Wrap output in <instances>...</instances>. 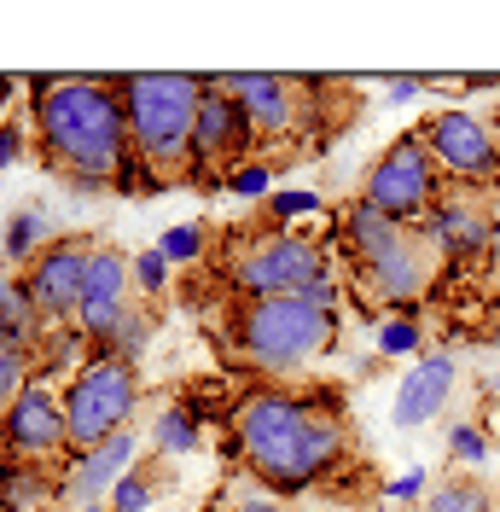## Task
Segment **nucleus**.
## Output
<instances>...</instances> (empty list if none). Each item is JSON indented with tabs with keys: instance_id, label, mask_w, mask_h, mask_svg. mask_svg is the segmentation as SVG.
<instances>
[{
	"instance_id": "obj_8",
	"label": "nucleus",
	"mask_w": 500,
	"mask_h": 512,
	"mask_svg": "<svg viewBox=\"0 0 500 512\" xmlns=\"http://www.w3.org/2000/svg\"><path fill=\"white\" fill-rule=\"evenodd\" d=\"M442 192H448V181H442V169H437V158H431V146H425V134L413 128V134L390 140V146L367 163L355 198L373 204L378 216H390V222L425 227V216L437 210Z\"/></svg>"
},
{
	"instance_id": "obj_19",
	"label": "nucleus",
	"mask_w": 500,
	"mask_h": 512,
	"mask_svg": "<svg viewBox=\"0 0 500 512\" xmlns=\"http://www.w3.org/2000/svg\"><path fill=\"white\" fill-rule=\"evenodd\" d=\"M163 489H175V466H169V454L134 460V466L123 472V483L111 489V512H152Z\"/></svg>"
},
{
	"instance_id": "obj_17",
	"label": "nucleus",
	"mask_w": 500,
	"mask_h": 512,
	"mask_svg": "<svg viewBox=\"0 0 500 512\" xmlns=\"http://www.w3.org/2000/svg\"><path fill=\"white\" fill-rule=\"evenodd\" d=\"M128 466H134V431H123V437H111V443L88 448V454H76V466H70L64 483H59V501L70 512H76V507H99V495H111V489L123 483Z\"/></svg>"
},
{
	"instance_id": "obj_4",
	"label": "nucleus",
	"mask_w": 500,
	"mask_h": 512,
	"mask_svg": "<svg viewBox=\"0 0 500 512\" xmlns=\"http://www.w3.org/2000/svg\"><path fill=\"white\" fill-rule=\"evenodd\" d=\"M338 239L349 251V291L361 286L367 309H407L437 280L442 256L425 227H407L378 216L373 204H344L338 210Z\"/></svg>"
},
{
	"instance_id": "obj_33",
	"label": "nucleus",
	"mask_w": 500,
	"mask_h": 512,
	"mask_svg": "<svg viewBox=\"0 0 500 512\" xmlns=\"http://www.w3.org/2000/svg\"><path fill=\"white\" fill-rule=\"evenodd\" d=\"M419 88H425V82H419V76H402V82H390V99H396V105H402V99H413V94H419Z\"/></svg>"
},
{
	"instance_id": "obj_25",
	"label": "nucleus",
	"mask_w": 500,
	"mask_h": 512,
	"mask_svg": "<svg viewBox=\"0 0 500 512\" xmlns=\"http://www.w3.org/2000/svg\"><path fill=\"white\" fill-rule=\"evenodd\" d=\"M134 286L140 291H163L169 286V256L163 251H140L134 256Z\"/></svg>"
},
{
	"instance_id": "obj_26",
	"label": "nucleus",
	"mask_w": 500,
	"mask_h": 512,
	"mask_svg": "<svg viewBox=\"0 0 500 512\" xmlns=\"http://www.w3.org/2000/svg\"><path fill=\"white\" fill-rule=\"evenodd\" d=\"M157 251L169 256V262H192V256L204 251V227H175V233H163Z\"/></svg>"
},
{
	"instance_id": "obj_15",
	"label": "nucleus",
	"mask_w": 500,
	"mask_h": 512,
	"mask_svg": "<svg viewBox=\"0 0 500 512\" xmlns=\"http://www.w3.org/2000/svg\"><path fill=\"white\" fill-rule=\"evenodd\" d=\"M0 454H18V460H53L70 454V431H64V396H53V384L35 379L6 414H0Z\"/></svg>"
},
{
	"instance_id": "obj_32",
	"label": "nucleus",
	"mask_w": 500,
	"mask_h": 512,
	"mask_svg": "<svg viewBox=\"0 0 500 512\" xmlns=\"http://www.w3.org/2000/svg\"><path fill=\"white\" fill-rule=\"evenodd\" d=\"M483 280L500 297V227H495V239H489V251H483Z\"/></svg>"
},
{
	"instance_id": "obj_13",
	"label": "nucleus",
	"mask_w": 500,
	"mask_h": 512,
	"mask_svg": "<svg viewBox=\"0 0 500 512\" xmlns=\"http://www.w3.org/2000/svg\"><path fill=\"white\" fill-rule=\"evenodd\" d=\"M88 256H94V233H59V239L24 268V291H30L41 326H64V320L76 315Z\"/></svg>"
},
{
	"instance_id": "obj_14",
	"label": "nucleus",
	"mask_w": 500,
	"mask_h": 512,
	"mask_svg": "<svg viewBox=\"0 0 500 512\" xmlns=\"http://www.w3.org/2000/svg\"><path fill=\"white\" fill-rule=\"evenodd\" d=\"M495 227H500V192H483V187H448L437 198V210L425 216V233H431L442 262L483 256Z\"/></svg>"
},
{
	"instance_id": "obj_28",
	"label": "nucleus",
	"mask_w": 500,
	"mask_h": 512,
	"mask_svg": "<svg viewBox=\"0 0 500 512\" xmlns=\"http://www.w3.org/2000/svg\"><path fill=\"white\" fill-rule=\"evenodd\" d=\"M378 350H384V355L419 350V326H413V320H390V326H384V338H378Z\"/></svg>"
},
{
	"instance_id": "obj_5",
	"label": "nucleus",
	"mask_w": 500,
	"mask_h": 512,
	"mask_svg": "<svg viewBox=\"0 0 500 512\" xmlns=\"http://www.w3.org/2000/svg\"><path fill=\"white\" fill-rule=\"evenodd\" d=\"M338 344V309H320L309 291H291V297H250L233 309V355L285 379L297 367H309L314 355H326Z\"/></svg>"
},
{
	"instance_id": "obj_11",
	"label": "nucleus",
	"mask_w": 500,
	"mask_h": 512,
	"mask_svg": "<svg viewBox=\"0 0 500 512\" xmlns=\"http://www.w3.org/2000/svg\"><path fill=\"white\" fill-rule=\"evenodd\" d=\"M437 169L448 175V187H483L500 192V146L483 117H466V111H442L419 128Z\"/></svg>"
},
{
	"instance_id": "obj_30",
	"label": "nucleus",
	"mask_w": 500,
	"mask_h": 512,
	"mask_svg": "<svg viewBox=\"0 0 500 512\" xmlns=\"http://www.w3.org/2000/svg\"><path fill=\"white\" fill-rule=\"evenodd\" d=\"M268 181H274V169H268V163H245L227 187H233V192H268Z\"/></svg>"
},
{
	"instance_id": "obj_12",
	"label": "nucleus",
	"mask_w": 500,
	"mask_h": 512,
	"mask_svg": "<svg viewBox=\"0 0 500 512\" xmlns=\"http://www.w3.org/2000/svg\"><path fill=\"white\" fill-rule=\"evenodd\" d=\"M134 256L117 251V245H105L94 239V256H88V274H82V303H76V332L88 338V344H111L117 338V326L134 315Z\"/></svg>"
},
{
	"instance_id": "obj_24",
	"label": "nucleus",
	"mask_w": 500,
	"mask_h": 512,
	"mask_svg": "<svg viewBox=\"0 0 500 512\" xmlns=\"http://www.w3.org/2000/svg\"><path fill=\"white\" fill-rule=\"evenodd\" d=\"M489 437H483V425L477 419H466V425H448V454L460 460V466H483L489 460Z\"/></svg>"
},
{
	"instance_id": "obj_34",
	"label": "nucleus",
	"mask_w": 500,
	"mask_h": 512,
	"mask_svg": "<svg viewBox=\"0 0 500 512\" xmlns=\"http://www.w3.org/2000/svg\"><path fill=\"white\" fill-rule=\"evenodd\" d=\"M419 489H425V478H402V483H390V495H396V501H402V495H419Z\"/></svg>"
},
{
	"instance_id": "obj_23",
	"label": "nucleus",
	"mask_w": 500,
	"mask_h": 512,
	"mask_svg": "<svg viewBox=\"0 0 500 512\" xmlns=\"http://www.w3.org/2000/svg\"><path fill=\"white\" fill-rule=\"evenodd\" d=\"M30 367H35V350H24V344H0V414L35 384Z\"/></svg>"
},
{
	"instance_id": "obj_35",
	"label": "nucleus",
	"mask_w": 500,
	"mask_h": 512,
	"mask_svg": "<svg viewBox=\"0 0 500 512\" xmlns=\"http://www.w3.org/2000/svg\"><path fill=\"white\" fill-rule=\"evenodd\" d=\"M483 123H489V134H495V146H500V111L495 117H483Z\"/></svg>"
},
{
	"instance_id": "obj_16",
	"label": "nucleus",
	"mask_w": 500,
	"mask_h": 512,
	"mask_svg": "<svg viewBox=\"0 0 500 512\" xmlns=\"http://www.w3.org/2000/svg\"><path fill=\"white\" fill-rule=\"evenodd\" d=\"M454 384H460V361L448 350H431L419 355L413 367L402 373V390H396V431H419V425H431V419L448 408V396H454Z\"/></svg>"
},
{
	"instance_id": "obj_18",
	"label": "nucleus",
	"mask_w": 500,
	"mask_h": 512,
	"mask_svg": "<svg viewBox=\"0 0 500 512\" xmlns=\"http://www.w3.org/2000/svg\"><path fill=\"white\" fill-rule=\"evenodd\" d=\"M53 495H59V483L47 478L41 460H18V454L0 460V512H35Z\"/></svg>"
},
{
	"instance_id": "obj_22",
	"label": "nucleus",
	"mask_w": 500,
	"mask_h": 512,
	"mask_svg": "<svg viewBox=\"0 0 500 512\" xmlns=\"http://www.w3.org/2000/svg\"><path fill=\"white\" fill-rule=\"evenodd\" d=\"M152 443H157V454H192V448L204 443L198 437V419H192V408H163L157 414V425H152Z\"/></svg>"
},
{
	"instance_id": "obj_6",
	"label": "nucleus",
	"mask_w": 500,
	"mask_h": 512,
	"mask_svg": "<svg viewBox=\"0 0 500 512\" xmlns=\"http://www.w3.org/2000/svg\"><path fill=\"white\" fill-rule=\"evenodd\" d=\"M227 286L239 291V303L250 297H291L309 291L314 280H326V251L309 233H285L280 222H239L227 233V262H221Z\"/></svg>"
},
{
	"instance_id": "obj_3",
	"label": "nucleus",
	"mask_w": 500,
	"mask_h": 512,
	"mask_svg": "<svg viewBox=\"0 0 500 512\" xmlns=\"http://www.w3.org/2000/svg\"><path fill=\"white\" fill-rule=\"evenodd\" d=\"M117 88H123L128 146H134L128 169L117 175V192L134 187L128 175H146V192L192 187V123H198L204 76L140 70V76H117Z\"/></svg>"
},
{
	"instance_id": "obj_1",
	"label": "nucleus",
	"mask_w": 500,
	"mask_h": 512,
	"mask_svg": "<svg viewBox=\"0 0 500 512\" xmlns=\"http://www.w3.org/2000/svg\"><path fill=\"white\" fill-rule=\"evenodd\" d=\"M233 443L262 489L303 495L349 466V419L344 402L326 390L303 396L291 384H262L233 408Z\"/></svg>"
},
{
	"instance_id": "obj_10",
	"label": "nucleus",
	"mask_w": 500,
	"mask_h": 512,
	"mask_svg": "<svg viewBox=\"0 0 500 512\" xmlns=\"http://www.w3.org/2000/svg\"><path fill=\"white\" fill-rule=\"evenodd\" d=\"M256 152V128L239 111V99L221 88V76H204L198 123H192V187H227L245 158Z\"/></svg>"
},
{
	"instance_id": "obj_2",
	"label": "nucleus",
	"mask_w": 500,
	"mask_h": 512,
	"mask_svg": "<svg viewBox=\"0 0 500 512\" xmlns=\"http://www.w3.org/2000/svg\"><path fill=\"white\" fill-rule=\"evenodd\" d=\"M30 123L41 163L76 192H111L128 169V111L123 88L105 76H41L30 82Z\"/></svg>"
},
{
	"instance_id": "obj_20",
	"label": "nucleus",
	"mask_w": 500,
	"mask_h": 512,
	"mask_svg": "<svg viewBox=\"0 0 500 512\" xmlns=\"http://www.w3.org/2000/svg\"><path fill=\"white\" fill-rule=\"evenodd\" d=\"M425 512H495V489L477 472H448L442 483H431Z\"/></svg>"
},
{
	"instance_id": "obj_21",
	"label": "nucleus",
	"mask_w": 500,
	"mask_h": 512,
	"mask_svg": "<svg viewBox=\"0 0 500 512\" xmlns=\"http://www.w3.org/2000/svg\"><path fill=\"white\" fill-rule=\"evenodd\" d=\"M53 239H59V233H53V222H47V210H41V204H24V210L12 216V227H6V262L30 268Z\"/></svg>"
},
{
	"instance_id": "obj_7",
	"label": "nucleus",
	"mask_w": 500,
	"mask_h": 512,
	"mask_svg": "<svg viewBox=\"0 0 500 512\" xmlns=\"http://www.w3.org/2000/svg\"><path fill=\"white\" fill-rule=\"evenodd\" d=\"M134 408H140V361L94 355L76 379L64 384V431H70V454H88V448L123 437Z\"/></svg>"
},
{
	"instance_id": "obj_31",
	"label": "nucleus",
	"mask_w": 500,
	"mask_h": 512,
	"mask_svg": "<svg viewBox=\"0 0 500 512\" xmlns=\"http://www.w3.org/2000/svg\"><path fill=\"white\" fill-rule=\"evenodd\" d=\"M18 152H24V128H18V123H6V128H0V169H6V163L18 158Z\"/></svg>"
},
{
	"instance_id": "obj_36",
	"label": "nucleus",
	"mask_w": 500,
	"mask_h": 512,
	"mask_svg": "<svg viewBox=\"0 0 500 512\" xmlns=\"http://www.w3.org/2000/svg\"><path fill=\"white\" fill-rule=\"evenodd\" d=\"M76 512H111V507H76Z\"/></svg>"
},
{
	"instance_id": "obj_29",
	"label": "nucleus",
	"mask_w": 500,
	"mask_h": 512,
	"mask_svg": "<svg viewBox=\"0 0 500 512\" xmlns=\"http://www.w3.org/2000/svg\"><path fill=\"white\" fill-rule=\"evenodd\" d=\"M477 425H483L489 443H500V384H483V414H477Z\"/></svg>"
},
{
	"instance_id": "obj_37",
	"label": "nucleus",
	"mask_w": 500,
	"mask_h": 512,
	"mask_svg": "<svg viewBox=\"0 0 500 512\" xmlns=\"http://www.w3.org/2000/svg\"><path fill=\"white\" fill-rule=\"evenodd\" d=\"M210 512H216V501H210Z\"/></svg>"
},
{
	"instance_id": "obj_27",
	"label": "nucleus",
	"mask_w": 500,
	"mask_h": 512,
	"mask_svg": "<svg viewBox=\"0 0 500 512\" xmlns=\"http://www.w3.org/2000/svg\"><path fill=\"white\" fill-rule=\"evenodd\" d=\"M233 512H285V507H280V495H274V489H262V483L250 478V483H239Z\"/></svg>"
},
{
	"instance_id": "obj_9",
	"label": "nucleus",
	"mask_w": 500,
	"mask_h": 512,
	"mask_svg": "<svg viewBox=\"0 0 500 512\" xmlns=\"http://www.w3.org/2000/svg\"><path fill=\"white\" fill-rule=\"evenodd\" d=\"M221 88L239 99V111L256 128V146H285L297 152L309 140V128H320L314 105L326 99L332 82H309V76H262V70H245V76H221Z\"/></svg>"
}]
</instances>
